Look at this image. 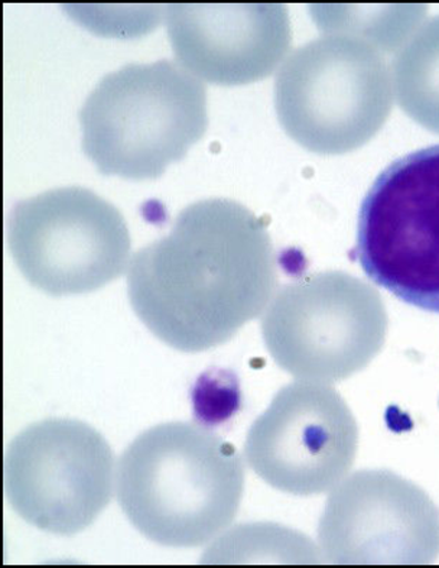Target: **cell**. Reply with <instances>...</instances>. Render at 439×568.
<instances>
[{"label":"cell","mask_w":439,"mask_h":568,"mask_svg":"<svg viewBox=\"0 0 439 568\" xmlns=\"http://www.w3.org/2000/svg\"><path fill=\"white\" fill-rule=\"evenodd\" d=\"M318 542L333 565H431L439 556V510L392 471H357L329 495Z\"/></svg>","instance_id":"10"},{"label":"cell","mask_w":439,"mask_h":568,"mask_svg":"<svg viewBox=\"0 0 439 568\" xmlns=\"http://www.w3.org/2000/svg\"><path fill=\"white\" fill-rule=\"evenodd\" d=\"M355 253L375 284L439 314V145L377 176L361 203Z\"/></svg>","instance_id":"7"},{"label":"cell","mask_w":439,"mask_h":568,"mask_svg":"<svg viewBox=\"0 0 439 568\" xmlns=\"http://www.w3.org/2000/svg\"><path fill=\"white\" fill-rule=\"evenodd\" d=\"M394 90L402 111L439 135V17L423 22L396 55Z\"/></svg>","instance_id":"12"},{"label":"cell","mask_w":439,"mask_h":568,"mask_svg":"<svg viewBox=\"0 0 439 568\" xmlns=\"http://www.w3.org/2000/svg\"><path fill=\"white\" fill-rule=\"evenodd\" d=\"M359 427L345 399L326 384L286 385L247 433V465L276 490L317 496L346 479Z\"/></svg>","instance_id":"9"},{"label":"cell","mask_w":439,"mask_h":568,"mask_svg":"<svg viewBox=\"0 0 439 568\" xmlns=\"http://www.w3.org/2000/svg\"><path fill=\"white\" fill-rule=\"evenodd\" d=\"M166 18L180 63L220 85L264 80L293 40L288 9L278 3H176Z\"/></svg>","instance_id":"11"},{"label":"cell","mask_w":439,"mask_h":568,"mask_svg":"<svg viewBox=\"0 0 439 568\" xmlns=\"http://www.w3.org/2000/svg\"><path fill=\"white\" fill-rule=\"evenodd\" d=\"M116 491L127 521L150 541L202 547L235 521L245 466L235 448L207 427L160 424L123 453Z\"/></svg>","instance_id":"2"},{"label":"cell","mask_w":439,"mask_h":568,"mask_svg":"<svg viewBox=\"0 0 439 568\" xmlns=\"http://www.w3.org/2000/svg\"><path fill=\"white\" fill-rule=\"evenodd\" d=\"M204 565H318L321 552L294 529L278 524H246L224 532L208 547Z\"/></svg>","instance_id":"13"},{"label":"cell","mask_w":439,"mask_h":568,"mask_svg":"<svg viewBox=\"0 0 439 568\" xmlns=\"http://www.w3.org/2000/svg\"><path fill=\"white\" fill-rule=\"evenodd\" d=\"M261 328L267 352L286 374L331 385L379 355L388 313L374 286L346 272H319L279 290Z\"/></svg>","instance_id":"5"},{"label":"cell","mask_w":439,"mask_h":568,"mask_svg":"<svg viewBox=\"0 0 439 568\" xmlns=\"http://www.w3.org/2000/svg\"><path fill=\"white\" fill-rule=\"evenodd\" d=\"M8 246L28 283L64 297L122 276L132 243L113 204L73 185L19 202L8 219Z\"/></svg>","instance_id":"6"},{"label":"cell","mask_w":439,"mask_h":568,"mask_svg":"<svg viewBox=\"0 0 439 568\" xmlns=\"http://www.w3.org/2000/svg\"><path fill=\"white\" fill-rule=\"evenodd\" d=\"M315 22L326 36L355 38L375 50L394 51L418 30L425 7H314Z\"/></svg>","instance_id":"14"},{"label":"cell","mask_w":439,"mask_h":568,"mask_svg":"<svg viewBox=\"0 0 439 568\" xmlns=\"http://www.w3.org/2000/svg\"><path fill=\"white\" fill-rule=\"evenodd\" d=\"M278 284V257L266 224L228 199L185 207L169 235L133 256V312L166 346L184 353L227 343L259 317Z\"/></svg>","instance_id":"1"},{"label":"cell","mask_w":439,"mask_h":568,"mask_svg":"<svg viewBox=\"0 0 439 568\" xmlns=\"http://www.w3.org/2000/svg\"><path fill=\"white\" fill-rule=\"evenodd\" d=\"M83 151L103 175L155 180L208 126L203 81L171 60L104 75L80 111Z\"/></svg>","instance_id":"3"},{"label":"cell","mask_w":439,"mask_h":568,"mask_svg":"<svg viewBox=\"0 0 439 568\" xmlns=\"http://www.w3.org/2000/svg\"><path fill=\"white\" fill-rule=\"evenodd\" d=\"M116 463L106 438L89 424L50 418L19 433L4 453V495L41 531L75 536L112 500Z\"/></svg>","instance_id":"8"},{"label":"cell","mask_w":439,"mask_h":568,"mask_svg":"<svg viewBox=\"0 0 439 568\" xmlns=\"http://www.w3.org/2000/svg\"><path fill=\"white\" fill-rule=\"evenodd\" d=\"M394 83L380 52L355 38L324 36L299 47L275 80L279 123L305 150L347 154L384 128Z\"/></svg>","instance_id":"4"}]
</instances>
